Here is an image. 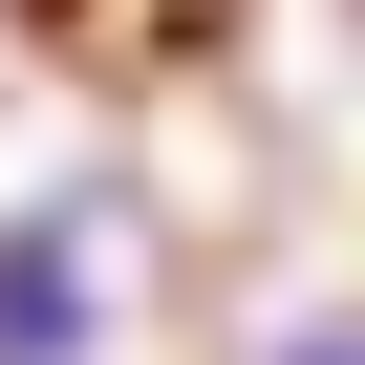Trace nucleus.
<instances>
[{
  "mask_svg": "<svg viewBox=\"0 0 365 365\" xmlns=\"http://www.w3.org/2000/svg\"><path fill=\"white\" fill-rule=\"evenodd\" d=\"M108 344V258H86V194L0 215V365H86Z\"/></svg>",
  "mask_w": 365,
  "mask_h": 365,
  "instance_id": "f257e3e1",
  "label": "nucleus"
},
{
  "mask_svg": "<svg viewBox=\"0 0 365 365\" xmlns=\"http://www.w3.org/2000/svg\"><path fill=\"white\" fill-rule=\"evenodd\" d=\"M279 365H365V344H279Z\"/></svg>",
  "mask_w": 365,
  "mask_h": 365,
  "instance_id": "7ed1b4c3",
  "label": "nucleus"
},
{
  "mask_svg": "<svg viewBox=\"0 0 365 365\" xmlns=\"http://www.w3.org/2000/svg\"><path fill=\"white\" fill-rule=\"evenodd\" d=\"M43 22H65L86 65H172V43H194V0H43Z\"/></svg>",
  "mask_w": 365,
  "mask_h": 365,
  "instance_id": "f03ea898",
  "label": "nucleus"
}]
</instances>
